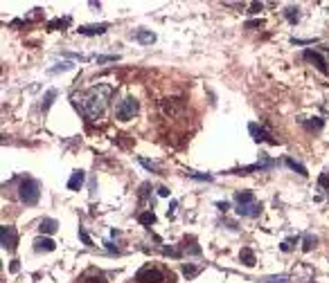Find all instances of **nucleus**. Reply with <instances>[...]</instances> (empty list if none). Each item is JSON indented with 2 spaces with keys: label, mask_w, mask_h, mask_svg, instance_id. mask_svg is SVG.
<instances>
[{
  "label": "nucleus",
  "mask_w": 329,
  "mask_h": 283,
  "mask_svg": "<svg viewBox=\"0 0 329 283\" xmlns=\"http://www.w3.org/2000/svg\"><path fill=\"white\" fill-rule=\"evenodd\" d=\"M111 95H113V86H109V83H97V86L84 90V92L72 95V106L88 122H95L97 117L104 115L106 106L111 101Z\"/></svg>",
  "instance_id": "obj_1"
},
{
  "label": "nucleus",
  "mask_w": 329,
  "mask_h": 283,
  "mask_svg": "<svg viewBox=\"0 0 329 283\" xmlns=\"http://www.w3.org/2000/svg\"><path fill=\"white\" fill-rule=\"evenodd\" d=\"M235 205H237L235 211L239 214V216L255 218L262 214V205H259L255 194H251V191H239V194H235Z\"/></svg>",
  "instance_id": "obj_2"
},
{
  "label": "nucleus",
  "mask_w": 329,
  "mask_h": 283,
  "mask_svg": "<svg viewBox=\"0 0 329 283\" xmlns=\"http://www.w3.org/2000/svg\"><path fill=\"white\" fill-rule=\"evenodd\" d=\"M18 198L25 202V205H36L38 198H41V184L32 178L23 180L20 186H18Z\"/></svg>",
  "instance_id": "obj_3"
},
{
  "label": "nucleus",
  "mask_w": 329,
  "mask_h": 283,
  "mask_svg": "<svg viewBox=\"0 0 329 283\" xmlns=\"http://www.w3.org/2000/svg\"><path fill=\"white\" fill-rule=\"evenodd\" d=\"M138 110H140L138 99H135V97H124L120 104L115 106V117L120 122H131L133 117L138 115Z\"/></svg>",
  "instance_id": "obj_4"
},
{
  "label": "nucleus",
  "mask_w": 329,
  "mask_h": 283,
  "mask_svg": "<svg viewBox=\"0 0 329 283\" xmlns=\"http://www.w3.org/2000/svg\"><path fill=\"white\" fill-rule=\"evenodd\" d=\"M135 281L138 283H167V274L158 265H145V268L138 270Z\"/></svg>",
  "instance_id": "obj_5"
},
{
  "label": "nucleus",
  "mask_w": 329,
  "mask_h": 283,
  "mask_svg": "<svg viewBox=\"0 0 329 283\" xmlns=\"http://www.w3.org/2000/svg\"><path fill=\"white\" fill-rule=\"evenodd\" d=\"M0 245L9 252L16 250V245H18V234H16L14 227H9V225H3V227H0Z\"/></svg>",
  "instance_id": "obj_6"
},
{
  "label": "nucleus",
  "mask_w": 329,
  "mask_h": 283,
  "mask_svg": "<svg viewBox=\"0 0 329 283\" xmlns=\"http://www.w3.org/2000/svg\"><path fill=\"white\" fill-rule=\"evenodd\" d=\"M248 131H251V135H253V139L257 142H269V144H277V139H273L271 137V133L266 131L264 126H257V124H251V126H248Z\"/></svg>",
  "instance_id": "obj_7"
},
{
  "label": "nucleus",
  "mask_w": 329,
  "mask_h": 283,
  "mask_svg": "<svg viewBox=\"0 0 329 283\" xmlns=\"http://www.w3.org/2000/svg\"><path fill=\"white\" fill-rule=\"evenodd\" d=\"M160 110H162V115L174 117L183 110V101L180 99H164V101H160Z\"/></svg>",
  "instance_id": "obj_8"
},
{
  "label": "nucleus",
  "mask_w": 329,
  "mask_h": 283,
  "mask_svg": "<svg viewBox=\"0 0 329 283\" xmlns=\"http://www.w3.org/2000/svg\"><path fill=\"white\" fill-rule=\"evenodd\" d=\"M304 59H307V61H311V63H314V65H316V67H318V70L322 72V75H329L327 61L322 59V56H320L318 52H314V50H307V52H304Z\"/></svg>",
  "instance_id": "obj_9"
},
{
  "label": "nucleus",
  "mask_w": 329,
  "mask_h": 283,
  "mask_svg": "<svg viewBox=\"0 0 329 283\" xmlns=\"http://www.w3.org/2000/svg\"><path fill=\"white\" fill-rule=\"evenodd\" d=\"M84 180H86V173L81 171V169H77V171H72L70 180H68V189L70 191H79L84 186Z\"/></svg>",
  "instance_id": "obj_10"
},
{
  "label": "nucleus",
  "mask_w": 329,
  "mask_h": 283,
  "mask_svg": "<svg viewBox=\"0 0 329 283\" xmlns=\"http://www.w3.org/2000/svg\"><path fill=\"white\" fill-rule=\"evenodd\" d=\"M106 30H109V25L101 22V25H81L77 32L84 34V36H97V34H104Z\"/></svg>",
  "instance_id": "obj_11"
},
{
  "label": "nucleus",
  "mask_w": 329,
  "mask_h": 283,
  "mask_svg": "<svg viewBox=\"0 0 329 283\" xmlns=\"http://www.w3.org/2000/svg\"><path fill=\"white\" fill-rule=\"evenodd\" d=\"M34 250L36 252H54L56 250V243L52 239H45V236H38L34 241Z\"/></svg>",
  "instance_id": "obj_12"
},
{
  "label": "nucleus",
  "mask_w": 329,
  "mask_h": 283,
  "mask_svg": "<svg viewBox=\"0 0 329 283\" xmlns=\"http://www.w3.org/2000/svg\"><path fill=\"white\" fill-rule=\"evenodd\" d=\"M133 38H135L138 43H142V45H151V43L156 41V34L149 32V30H138V32L133 34Z\"/></svg>",
  "instance_id": "obj_13"
},
{
  "label": "nucleus",
  "mask_w": 329,
  "mask_h": 283,
  "mask_svg": "<svg viewBox=\"0 0 329 283\" xmlns=\"http://www.w3.org/2000/svg\"><path fill=\"white\" fill-rule=\"evenodd\" d=\"M56 227H59V223H56L54 218H43V220H41V225H38L41 234H54Z\"/></svg>",
  "instance_id": "obj_14"
},
{
  "label": "nucleus",
  "mask_w": 329,
  "mask_h": 283,
  "mask_svg": "<svg viewBox=\"0 0 329 283\" xmlns=\"http://www.w3.org/2000/svg\"><path fill=\"white\" fill-rule=\"evenodd\" d=\"M286 167H289V169H293V171H298L300 175H309V173H307V169H304L300 162L293 160V157H286Z\"/></svg>",
  "instance_id": "obj_15"
},
{
  "label": "nucleus",
  "mask_w": 329,
  "mask_h": 283,
  "mask_svg": "<svg viewBox=\"0 0 329 283\" xmlns=\"http://www.w3.org/2000/svg\"><path fill=\"white\" fill-rule=\"evenodd\" d=\"M239 258H241L243 265H248V268H253V265H255V254H253L251 250H241Z\"/></svg>",
  "instance_id": "obj_16"
},
{
  "label": "nucleus",
  "mask_w": 329,
  "mask_h": 283,
  "mask_svg": "<svg viewBox=\"0 0 329 283\" xmlns=\"http://www.w3.org/2000/svg\"><path fill=\"white\" fill-rule=\"evenodd\" d=\"M304 126H307V128H314V131H320V128L325 126V122H322L320 117H314L311 122H304Z\"/></svg>",
  "instance_id": "obj_17"
},
{
  "label": "nucleus",
  "mask_w": 329,
  "mask_h": 283,
  "mask_svg": "<svg viewBox=\"0 0 329 283\" xmlns=\"http://www.w3.org/2000/svg\"><path fill=\"white\" fill-rule=\"evenodd\" d=\"M140 223L142 225H154L156 223V216L151 211H145V214H140Z\"/></svg>",
  "instance_id": "obj_18"
},
{
  "label": "nucleus",
  "mask_w": 329,
  "mask_h": 283,
  "mask_svg": "<svg viewBox=\"0 0 329 283\" xmlns=\"http://www.w3.org/2000/svg\"><path fill=\"white\" fill-rule=\"evenodd\" d=\"M54 97H56V90H48V95H45V99H43V110L50 108V104H52Z\"/></svg>",
  "instance_id": "obj_19"
},
{
  "label": "nucleus",
  "mask_w": 329,
  "mask_h": 283,
  "mask_svg": "<svg viewBox=\"0 0 329 283\" xmlns=\"http://www.w3.org/2000/svg\"><path fill=\"white\" fill-rule=\"evenodd\" d=\"M286 18L291 20V22H296V20L300 18V14H298V7H289V9H286Z\"/></svg>",
  "instance_id": "obj_20"
},
{
  "label": "nucleus",
  "mask_w": 329,
  "mask_h": 283,
  "mask_svg": "<svg viewBox=\"0 0 329 283\" xmlns=\"http://www.w3.org/2000/svg\"><path fill=\"white\" fill-rule=\"evenodd\" d=\"M314 245H316V236H304V245H302V250H304V252H309Z\"/></svg>",
  "instance_id": "obj_21"
},
{
  "label": "nucleus",
  "mask_w": 329,
  "mask_h": 283,
  "mask_svg": "<svg viewBox=\"0 0 329 283\" xmlns=\"http://www.w3.org/2000/svg\"><path fill=\"white\" fill-rule=\"evenodd\" d=\"M140 164H142L145 169H149V171H156V173H158V164L149 162V160H145V157H140Z\"/></svg>",
  "instance_id": "obj_22"
},
{
  "label": "nucleus",
  "mask_w": 329,
  "mask_h": 283,
  "mask_svg": "<svg viewBox=\"0 0 329 283\" xmlns=\"http://www.w3.org/2000/svg\"><path fill=\"white\" fill-rule=\"evenodd\" d=\"M190 178H194V180H208V182H212V180H214L212 175H208V173H205V175H203V173H190Z\"/></svg>",
  "instance_id": "obj_23"
},
{
  "label": "nucleus",
  "mask_w": 329,
  "mask_h": 283,
  "mask_svg": "<svg viewBox=\"0 0 329 283\" xmlns=\"http://www.w3.org/2000/svg\"><path fill=\"white\" fill-rule=\"evenodd\" d=\"M196 272H198V270L192 268V265H183V274H185V276H194Z\"/></svg>",
  "instance_id": "obj_24"
},
{
  "label": "nucleus",
  "mask_w": 329,
  "mask_h": 283,
  "mask_svg": "<svg viewBox=\"0 0 329 283\" xmlns=\"http://www.w3.org/2000/svg\"><path fill=\"white\" fill-rule=\"evenodd\" d=\"M264 281H269V283H284L286 276H266Z\"/></svg>",
  "instance_id": "obj_25"
},
{
  "label": "nucleus",
  "mask_w": 329,
  "mask_h": 283,
  "mask_svg": "<svg viewBox=\"0 0 329 283\" xmlns=\"http://www.w3.org/2000/svg\"><path fill=\"white\" fill-rule=\"evenodd\" d=\"M79 236H81V241L86 243V245H93V243H90V239H88V234H86L84 229H79Z\"/></svg>",
  "instance_id": "obj_26"
},
{
  "label": "nucleus",
  "mask_w": 329,
  "mask_h": 283,
  "mask_svg": "<svg viewBox=\"0 0 329 283\" xmlns=\"http://www.w3.org/2000/svg\"><path fill=\"white\" fill-rule=\"evenodd\" d=\"M293 43H298V45H309V43H314L311 38H293Z\"/></svg>",
  "instance_id": "obj_27"
},
{
  "label": "nucleus",
  "mask_w": 329,
  "mask_h": 283,
  "mask_svg": "<svg viewBox=\"0 0 329 283\" xmlns=\"http://www.w3.org/2000/svg\"><path fill=\"white\" fill-rule=\"evenodd\" d=\"M158 196L167 198V196H169V189H167V186H158Z\"/></svg>",
  "instance_id": "obj_28"
},
{
  "label": "nucleus",
  "mask_w": 329,
  "mask_h": 283,
  "mask_svg": "<svg viewBox=\"0 0 329 283\" xmlns=\"http://www.w3.org/2000/svg\"><path fill=\"white\" fill-rule=\"evenodd\" d=\"M262 7H264V5H262V3H253V5H251V9H253V14H257V11H262Z\"/></svg>",
  "instance_id": "obj_29"
},
{
  "label": "nucleus",
  "mask_w": 329,
  "mask_h": 283,
  "mask_svg": "<svg viewBox=\"0 0 329 283\" xmlns=\"http://www.w3.org/2000/svg\"><path fill=\"white\" fill-rule=\"evenodd\" d=\"M86 283H106L101 276H90V279H86Z\"/></svg>",
  "instance_id": "obj_30"
},
{
  "label": "nucleus",
  "mask_w": 329,
  "mask_h": 283,
  "mask_svg": "<svg viewBox=\"0 0 329 283\" xmlns=\"http://www.w3.org/2000/svg\"><path fill=\"white\" fill-rule=\"evenodd\" d=\"M291 243H293V241H284V243H282V252H289V250H291V247H293Z\"/></svg>",
  "instance_id": "obj_31"
},
{
  "label": "nucleus",
  "mask_w": 329,
  "mask_h": 283,
  "mask_svg": "<svg viewBox=\"0 0 329 283\" xmlns=\"http://www.w3.org/2000/svg\"><path fill=\"white\" fill-rule=\"evenodd\" d=\"M264 25V20H251L248 22V27H262Z\"/></svg>",
  "instance_id": "obj_32"
},
{
  "label": "nucleus",
  "mask_w": 329,
  "mask_h": 283,
  "mask_svg": "<svg viewBox=\"0 0 329 283\" xmlns=\"http://www.w3.org/2000/svg\"><path fill=\"white\" fill-rule=\"evenodd\" d=\"M320 186H329V178H327V175H320Z\"/></svg>",
  "instance_id": "obj_33"
},
{
  "label": "nucleus",
  "mask_w": 329,
  "mask_h": 283,
  "mask_svg": "<svg viewBox=\"0 0 329 283\" xmlns=\"http://www.w3.org/2000/svg\"><path fill=\"white\" fill-rule=\"evenodd\" d=\"M217 207L221 209V211H225V209H228V202H217Z\"/></svg>",
  "instance_id": "obj_34"
}]
</instances>
